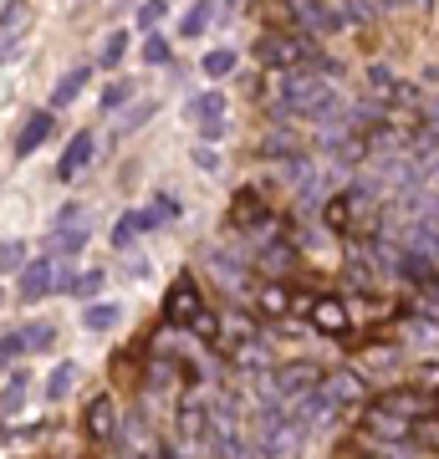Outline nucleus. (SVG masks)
I'll list each match as a JSON object with an SVG mask.
<instances>
[{
    "mask_svg": "<svg viewBox=\"0 0 439 459\" xmlns=\"http://www.w3.org/2000/svg\"><path fill=\"white\" fill-rule=\"evenodd\" d=\"M373 409L399 413V419H419V413H429V398L419 388H383V394H373Z\"/></svg>",
    "mask_w": 439,
    "mask_h": 459,
    "instance_id": "11",
    "label": "nucleus"
},
{
    "mask_svg": "<svg viewBox=\"0 0 439 459\" xmlns=\"http://www.w3.org/2000/svg\"><path fill=\"white\" fill-rule=\"evenodd\" d=\"M383 459H399V455H383Z\"/></svg>",
    "mask_w": 439,
    "mask_h": 459,
    "instance_id": "38",
    "label": "nucleus"
},
{
    "mask_svg": "<svg viewBox=\"0 0 439 459\" xmlns=\"http://www.w3.org/2000/svg\"><path fill=\"white\" fill-rule=\"evenodd\" d=\"M312 327L317 332H347V307L342 301H312Z\"/></svg>",
    "mask_w": 439,
    "mask_h": 459,
    "instance_id": "19",
    "label": "nucleus"
},
{
    "mask_svg": "<svg viewBox=\"0 0 439 459\" xmlns=\"http://www.w3.org/2000/svg\"><path fill=\"white\" fill-rule=\"evenodd\" d=\"M87 82H92V72H87V66H72L62 82L51 87V108H72V102L87 92Z\"/></svg>",
    "mask_w": 439,
    "mask_h": 459,
    "instance_id": "18",
    "label": "nucleus"
},
{
    "mask_svg": "<svg viewBox=\"0 0 439 459\" xmlns=\"http://www.w3.org/2000/svg\"><path fill=\"white\" fill-rule=\"evenodd\" d=\"M189 117H195L199 128H205V138H220V117H225V98L220 92H205V98L189 102Z\"/></svg>",
    "mask_w": 439,
    "mask_h": 459,
    "instance_id": "16",
    "label": "nucleus"
},
{
    "mask_svg": "<svg viewBox=\"0 0 439 459\" xmlns=\"http://www.w3.org/2000/svg\"><path fill=\"white\" fill-rule=\"evenodd\" d=\"M383 5H389V0H383Z\"/></svg>",
    "mask_w": 439,
    "mask_h": 459,
    "instance_id": "39",
    "label": "nucleus"
},
{
    "mask_svg": "<svg viewBox=\"0 0 439 459\" xmlns=\"http://www.w3.org/2000/svg\"><path fill=\"white\" fill-rule=\"evenodd\" d=\"M260 312H266V316H286V312H292L286 291H281V286H266V291H260Z\"/></svg>",
    "mask_w": 439,
    "mask_h": 459,
    "instance_id": "28",
    "label": "nucleus"
},
{
    "mask_svg": "<svg viewBox=\"0 0 439 459\" xmlns=\"http://www.w3.org/2000/svg\"><path fill=\"white\" fill-rule=\"evenodd\" d=\"M21 265H26V246H21V240H5V246H0V276H5V271H21Z\"/></svg>",
    "mask_w": 439,
    "mask_h": 459,
    "instance_id": "29",
    "label": "nucleus"
},
{
    "mask_svg": "<svg viewBox=\"0 0 439 459\" xmlns=\"http://www.w3.org/2000/svg\"><path fill=\"white\" fill-rule=\"evenodd\" d=\"M128 98H133V82H118V87H108V98H102V108H123Z\"/></svg>",
    "mask_w": 439,
    "mask_h": 459,
    "instance_id": "36",
    "label": "nucleus"
},
{
    "mask_svg": "<svg viewBox=\"0 0 439 459\" xmlns=\"http://www.w3.org/2000/svg\"><path fill=\"white\" fill-rule=\"evenodd\" d=\"M322 377L327 373L317 362H281V368H271V377H266V398H277V403H302V398L317 394Z\"/></svg>",
    "mask_w": 439,
    "mask_h": 459,
    "instance_id": "3",
    "label": "nucleus"
},
{
    "mask_svg": "<svg viewBox=\"0 0 439 459\" xmlns=\"http://www.w3.org/2000/svg\"><path fill=\"white\" fill-rule=\"evenodd\" d=\"M118 316H123V307L98 301V307H87V312H82V327H87V332H108V327H118Z\"/></svg>",
    "mask_w": 439,
    "mask_h": 459,
    "instance_id": "21",
    "label": "nucleus"
},
{
    "mask_svg": "<svg viewBox=\"0 0 439 459\" xmlns=\"http://www.w3.org/2000/svg\"><path fill=\"white\" fill-rule=\"evenodd\" d=\"M0 296H5V291H0Z\"/></svg>",
    "mask_w": 439,
    "mask_h": 459,
    "instance_id": "40",
    "label": "nucleus"
},
{
    "mask_svg": "<svg viewBox=\"0 0 439 459\" xmlns=\"http://www.w3.org/2000/svg\"><path fill=\"white\" fill-rule=\"evenodd\" d=\"M435 77H439V72H435Z\"/></svg>",
    "mask_w": 439,
    "mask_h": 459,
    "instance_id": "41",
    "label": "nucleus"
},
{
    "mask_svg": "<svg viewBox=\"0 0 439 459\" xmlns=\"http://www.w3.org/2000/svg\"><path fill=\"white\" fill-rule=\"evenodd\" d=\"M92 153H98V143H92V133L82 128L77 138L62 148V159H57V179H62V184H77L82 174H87V164H92Z\"/></svg>",
    "mask_w": 439,
    "mask_h": 459,
    "instance_id": "8",
    "label": "nucleus"
},
{
    "mask_svg": "<svg viewBox=\"0 0 439 459\" xmlns=\"http://www.w3.org/2000/svg\"><path fill=\"white\" fill-rule=\"evenodd\" d=\"M87 240H92L87 210H82V204H66V210H57V220H51L47 255H82V250H87Z\"/></svg>",
    "mask_w": 439,
    "mask_h": 459,
    "instance_id": "4",
    "label": "nucleus"
},
{
    "mask_svg": "<svg viewBox=\"0 0 439 459\" xmlns=\"http://www.w3.org/2000/svg\"><path fill=\"white\" fill-rule=\"evenodd\" d=\"M154 214H159V220H163V214H169V220H174V214H180V199L159 195V199H154Z\"/></svg>",
    "mask_w": 439,
    "mask_h": 459,
    "instance_id": "37",
    "label": "nucleus"
},
{
    "mask_svg": "<svg viewBox=\"0 0 439 459\" xmlns=\"http://www.w3.org/2000/svg\"><path fill=\"white\" fill-rule=\"evenodd\" d=\"M260 153H266V159H296V153H302V138H296V133H271V138L260 143Z\"/></svg>",
    "mask_w": 439,
    "mask_h": 459,
    "instance_id": "24",
    "label": "nucleus"
},
{
    "mask_svg": "<svg viewBox=\"0 0 439 459\" xmlns=\"http://www.w3.org/2000/svg\"><path fill=\"white\" fill-rule=\"evenodd\" d=\"M123 56H128V31H108L102 36V47H98V66H123Z\"/></svg>",
    "mask_w": 439,
    "mask_h": 459,
    "instance_id": "20",
    "label": "nucleus"
},
{
    "mask_svg": "<svg viewBox=\"0 0 439 459\" xmlns=\"http://www.w3.org/2000/svg\"><path fill=\"white\" fill-rule=\"evenodd\" d=\"M363 434L378 444H404L408 434H414V419H399V413H383V409H363Z\"/></svg>",
    "mask_w": 439,
    "mask_h": 459,
    "instance_id": "7",
    "label": "nucleus"
},
{
    "mask_svg": "<svg viewBox=\"0 0 439 459\" xmlns=\"http://www.w3.org/2000/svg\"><path fill=\"white\" fill-rule=\"evenodd\" d=\"M230 225H235V230H266V225H271L266 199H260L256 189H241V195H235V204H230Z\"/></svg>",
    "mask_w": 439,
    "mask_h": 459,
    "instance_id": "12",
    "label": "nucleus"
},
{
    "mask_svg": "<svg viewBox=\"0 0 439 459\" xmlns=\"http://www.w3.org/2000/svg\"><path fill=\"white\" fill-rule=\"evenodd\" d=\"M292 261H296L292 240H271V246L260 250V265H266V271H292Z\"/></svg>",
    "mask_w": 439,
    "mask_h": 459,
    "instance_id": "25",
    "label": "nucleus"
},
{
    "mask_svg": "<svg viewBox=\"0 0 439 459\" xmlns=\"http://www.w3.org/2000/svg\"><path fill=\"white\" fill-rule=\"evenodd\" d=\"M163 312H169V322H174V327H195V316L205 312L195 276H174V286H169V301H163Z\"/></svg>",
    "mask_w": 439,
    "mask_h": 459,
    "instance_id": "6",
    "label": "nucleus"
},
{
    "mask_svg": "<svg viewBox=\"0 0 439 459\" xmlns=\"http://www.w3.org/2000/svg\"><path fill=\"white\" fill-rule=\"evenodd\" d=\"M322 220H327V230H338V235H378L373 189H363V184H347V189H338V195H327Z\"/></svg>",
    "mask_w": 439,
    "mask_h": 459,
    "instance_id": "2",
    "label": "nucleus"
},
{
    "mask_svg": "<svg viewBox=\"0 0 439 459\" xmlns=\"http://www.w3.org/2000/svg\"><path fill=\"white\" fill-rule=\"evenodd\" d=\"M77 377H82V373H77V362H62V368L47 377V398H51V403H57V398H66L72 388H77Z\"/></svg>",
    "mask_w": 439,
    "mask_h": 459,
    "instance_id": "22",
    "label": "nucleus"
},
{
    "mask_svg": "<svg viewBox=\"0 0 439 459\" xmlns=\"http://www.w3.org/2000/svg\"><path fill=\"white\" fill-rule=\"evenodd\" d=\"M51 133H57V113H31L26 123H21V133H16V153H21V159H31Z\"/></svg>",
    "mask_w": 439,
    "mask_h": 459,
    "instance_id": "14",
    "label": "nucleus"
},
{
    "mask_svg": "<svg viewBox=\"0 0 439 459\" xmlns=\"http://www.w3.org/2000/svg\"><path fill=\"white\" fill-rule=\"evenodd\" d=\"M342 11L353 21H373L378 11H383V0H342Z\"/></svg>",
    "mask_w": 439,
    "mask_h": 459,
    "instance_id": "32",
    "label": "nucleus"
},
{
    "mask_svg": "<svg viewBox=\"0 0 439 459\" xmlns=\"http://www.w3.org/2000/svg\"><path fill=\"white\" fill-rule=\"evenodd\" d=\"M51 342H57V327H51V322H31V327H21V347H26V352H47Z\"/></svg>",
    "mask_w": 439,
    "mask_h": 459,
    "instance_id": "23",
    "label": "nucleus"
},
{
    "mask_svg": "<svg viewBox=\"0 0 439 459\" xmlns=\"http://www.w3.org/2000/svg\"><path fill=\"white\" fill-rule=\"evenodd\" d=\"M292 11L307 31H342V21H347V11L332 0H292Z\"/></svg>",
    "mask_w": 439,
    "mask_h": 459,
    "instance_id": "9",
    "label": "nucleus"
},
{
    "mask_svg": "<svg viewBox=\"0 0 439 459\" xmlns=\"http://www.w3.org/2000/svg\"><path fill=\"white\" fill-rule=\"evenodd\" d=\"M82 429H87V439H113V429H118V403H113V394H98L92 403H87V413H82Z\"/></svg>",
    "mask_w": 439,
    "mask_h": 459,
    "instance_id": "13",
    "label": "nucleus"
},
{
    "mask_svg": "<svg viewBox=\"0 0 439 459\" xmlns=\"http://www.w3.org/2000/svg\"><path fill=\"white\" fill-rule=\"evenodd\" d=\"M26 26H31V5H26V0H5V5H0V62H5L11 41H16Z\"/></svg>",
    "mask_w": 439,
    "mask_h": 459,
    "instance_id": "15",
    "label": "nucleus"
},
{
    "mask_svg": "<svg viewBox=\"0 0 439 459\" xmlns=\"http://www.w3.org/2000/svg\"><path fill=\"white\" fill-rule=\"evenodd\" d=\"M419 307H439V271H429L419 281Z\"/></svg>",
    "mask_w": 439,
    "mask_h": 459,
    "instance_id": "35",
    "label": "nucleus"
},
{
    "mask_svg": "<svg viewBox=\"0 0 439 459\" xmlns=\"http://www.w3.org/2000/svg\"><path fill=\"white\" fill-rule=\"evenodd\" d=\"M163 16H169V0H144V5H138V26H148V31H154Z\"/></svg>",
    "mask_w": 439,
    "mask_h": 459,
    "instance_id": "30",
    "label": "nucleus"
},
{
    "mask_svg": "<svg viewBox=\"0 0 439 459\" xmlns=\"http://www.w3.org/2000/svg\"><path fill=\"white\" fill-rule=\"evenodd\" d=\"M144 62H148V66H163V62H169V41H163V36H148V41H144Z\"/></svg>",
    "mask_w": 439,
    "mask_h": 459,
    "instance_id": "33",
    "label": "nucleus"
},
{
    "mask_svg": "<svg viewBox=\"0 0 439 459\" xmlns=\"http://www.w3.org/2000/svg\"><path fill=\"white\" fill-rule=\"evenodd\" d=\"M57 291V261H26L21 265V301H47Z\"/></svg>",
    "mask_w": 439,
    "mask_h": 459,
    "instance_id": "10",
    "label": "nucleus"
},
{
    "mask_svg": "<svg viewBox=\"0 0 439 459\" xmlns=\"http://www.w3.org/2000/svg\"><path fill=\"white\" fill-rule=\"evenodd\" d=\"M21 352H26V347H21V332H0V368H5V362H16Z\"/></svg>",
    "mask_w": 439,
    "mask_h": 459,
    "instance_id": "34",
    "label": "nucleus"
},
{
    "mask_svg": "<svg viewBox=\"0 0 439 459\" xmlns=\"http://www.w3.org/2000/svg\"><path fill=\"white\" fill-rule=\"evenodd\" d=\"M256 51L271 66H286V72H292V66H322V51L312 47L307 36H260Z\"/></svg>",
    "mask_w": 439,
    "mask_h": 459,
    "instance_id": "5",
    "label": "nucleus"
},
{
    "mask_svg": "<svg viewBox=\"0 0 439 459\" xmlns=\"http://www.w3.org/2000/svg\"><path fill=\"white\" fill-rule=\"evenodd\" d=\"M26 383H31L26 373H11V388L0 394V419H11V413L21 409V398H26Z\"/></svg>",
    "mask_w": 439,
    "mask_h": 459,
    "instance_id": "27",
    "label": "nucleus"
},
{
    "mask_svg": "<svg viewBox=\"0 0 439 459\" xmlns=\"http://www.w3.org/2000/svg\"><path fill=\"white\" fill-rule=\"evenodd\" d=\"M199 66H205V77H230V72L241 66V56H235L230 47H215V51H210V56H205Z\"/></svg>",
    "mask_w": 439,
    "mask_h": 459,
    "instance_id": "26",
    "label": "nucleus"
},
{
    "mask_svg": "<svg viewBox=\"0 0 439 459\" xmlns=\"http://www.w3.org/2000/svg\"><path fill=\"white\" fill-rule=\"evenodd\" d=\"M154 225H159V214H154V210H133V214H123V220H118V230H113V246H118V250H128L133 240H138L144 230H154Z\"/></svg>",
    "mask_w": 439,
    "mask_h": 459,
    "instance_id": "17",
    "label": "nucleus"
},
{
    "mask_svg": "<svg viewBox=\"0 0 439 459\" xmlns=\"http://www.w3.org/2000/svg\"><path fill=\"white\" fill-rule=\"evenodd\" d=\"M205 21H210V0H199L195 11L180 21V31H184V36H199V31H205Z\"/></svg>",
    "mask_w": 439,
    "mask_h": 459,
    "instance_id": "31",
    "label": "nucleus"
},
{
    "mask_svg": "<svg viewBox=\"0 0 439 459\" xmlns=\"http://www.w3.org/2000/svg\"><path fill=\"white\" fill-rule=\"evenodd\" d=\"M302 419H296L286 403H277V398H266V409L250 419V444H256L260 459H292L296 449H302Z\"/></svg>",
    "mask_w": 439,
    "mask_h": 459,
    "instance_id": "1",
    "label": "nucleus"
}]
</instances>
